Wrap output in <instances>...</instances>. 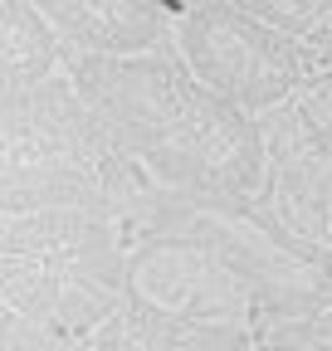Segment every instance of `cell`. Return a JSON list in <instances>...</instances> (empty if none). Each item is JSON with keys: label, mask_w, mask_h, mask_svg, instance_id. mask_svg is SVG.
Instances as JSON below:
<instances>
[{"label": "cell", "mask_w": 332, "mask_h": 351, "mask_svg": "<svg viewBox=\"0 0 332 351\" xmlns=\"http://www.w3.org/2000/svg\"><path fill=\"white\" fill-rule=\"evenodd\" d=\"M254 351H264V346H254Z\"/></svg>", "instance_id": "14"}, {"label": "cell", "mask_w": 332, "mask_h": 351, "mask_svg": "<svg viewBox=\"0 0 332 351\" xmlns=\"http://www.w3.org/2000/svg\"><path fill=\"white\" fill-rule=\"evenodd\" d=\"M69 78L156 186L186 195H264V132L205 88L166 44L147 54H73Z\"/></svg>", "instance_id": "1"}, {"label": "cell", "mask_w": 332, "mask_h": 351, "mask_svg": "<svg viewBox=\"0 0 332 351\" xmlns=\"http://www.w3.org/2000/svg\"><path fill=\"white\" fill-rule=\"evenodd\" d=\"M128 298V225L93 210L0 219V307L98 341Z\"/></svg>", "instance_id": "3"}, {"label": "cell", "mask_w": 332, "mask_h": 351, "mask_svg": "<svg viewBox=\"0 0 332 351\" xmlns=\"http://www.w3.org/2000/svg\"><path fill=\"white\" fill-rule=\"evenodd\" d=\"M171 49L220 98L264 117L318 73V54L230 0H200L171 15Z\"/></svg>", "instance_id": "5"}, {"label": "cell", "mask_w": 332, "mask_h": 351, "mask_svg": "<svg viewBox=\"0 0 332 351\" xmlns=\"http://www.w3.org/2000/svg\"><path fill=\"white\" fill-rule=\"evenodd\" d=\"M69 64L59 29L29 0H0V93L34 88Z\"/></svg>", "instance_id": "9"}, {"label": "cell", "mask_w": 332, "mask_h": 351, "mask_svg": "<svg viewBox=\"0 0 332 351\" xmlns=\"http://www.w3.org/2000/svg\"><path fill=\"white\" fill-rule=\"evenodd\" d=\"M128 230H171L205 244L254 293L269 327L332 307V244L283 219L264 195H186L161 186Z\"/></svg>", "instance_id": "4"}, {"label": "cell", "mask_w": 332, "mask_h": 351, "mask_svg": "<svg viewBox=\"0 0 332 351\" xmlns=\"http://www.w3.org/2000/svg\"><path fill=\"white\" fill-rule=\"evenodd\" d=\"M264 332L244 327H215V322H191L176 313L147 307L142 298H122V307L103 322L93 351H254Z\"/></svg>", "instance_id": "8"}, {"label": "cell", "mask_w": 332, "mask_h": 351, "mask_svg": "<svg viewBox=\"0 0 332 351\" xmlns=\"http://www.w3.org/2000/svg\"><path fill=\"white\" fill-rule=\"evenodd\" d=\"M128 293L147 307L176 313L191 322H215V327H244L264 332V313L225 263L171 230H128Z\"/></svg>", "instance_id": "6"}, {"label": "cell", "mask_w": 332, "mask_h": 351, "mask_svg": "<svg viewBox=\"0 0 332 351\" xmlns=\"http://www.w3.org/2000/svg\"><path fill=\"white\" fill-rule=\"evenodd\" d=\"M156 5H161V10H171V15H176V10H186V5H200V0H156Z\"/></svg>", "instance_id": "13"}, {"label": "cell", "mask_w": 332, "mask_h": 351, "mask_svg": "<svg viewBox=\"0 0 332 351\" xmlns=\"http://www.w3.org/2000/svg\"><path fill=\"white\" fill-rule=\"evenodd\" d=\"M230 5H239L254 20L303 39L318 59L332 49V0H230Z\"/></svg>", "instance_id": "10"}, {"label": "cell", "mask_w": 332, "mask_h": 351, "mask_svg": "<svg viewBox=\"0 0 332 351\" xmlns=\"http://www.w3.org/2000/svg\"><path fill=\"white\" fill-rule=\"evenodd\" d=\"M156 191L161 186L117 147L69 69L0 93V215L93 210L137 225Z\"/></svg>", "instance_id": "2"}, {"label": "cell", "mask_w": 332, "mask_h": 351, "mask_svg": "<svg viewBox=\"0 0 332 351\" xmlns=\"http://www.w3.org/2000/svg\"><path fill=\"white\" fill-rule=\"evenodd\" d=\"M0 351H93V341L45 327V322L15 313V307H0Z\"/></svg>", "instance_id": "11"}, {"label": "cell", "mask_w": 332, "mask_h": 351, "mask_svg": "<svg viewBox=\"0 0 332 351\" xmlns=\"http://www.w3.org/2000/svg\"><path fill=\"white\" fill-rule=\"evenodd\" d=\"M259 346L264 351H332V307H322L313 317H298V322L264 327Z\"/></svg>", "instance_id": "12"}, {"label": "cell", "mask_w": 332, "mask_h": 351, "mask_svg": "<svg viewBox=\"0 0 332 351\" xmlns=\"http://www.w3.org/2000/svg\"><path fill=\"white\" fill-rule=\"evenodd\" d=\"M45 15L69 59L73 54H147L171 44V10L156 0H29Z\"/></svg>", "instance_id": "7"}]
</instances>
